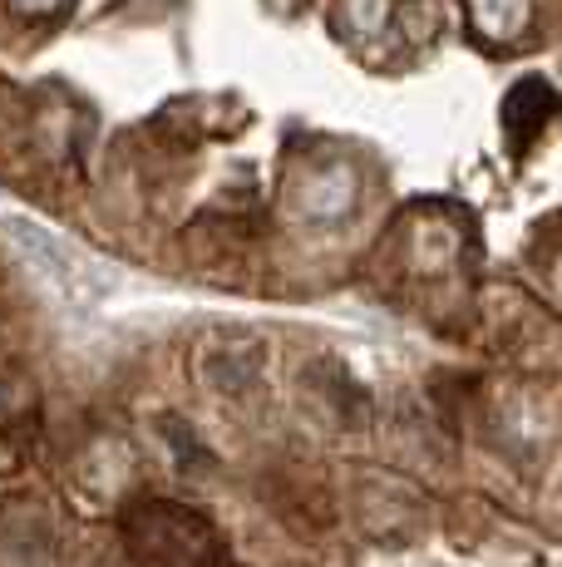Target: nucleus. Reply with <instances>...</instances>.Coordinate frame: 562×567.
Returning a JSON list of instances; mask_svg holds the SVG:
<instances>
[{
  "label": "nucleus",
  "instance_id": "f257e3e1",
  "mask_svg": "<svg viewBox=\"0 0 562 567\" xmlns=\"http://www.w3.org/2000/svg\"><path fill=\"white\" fill-rule=\"evenodd\" d=\"M128 553L144 567H208L218 558V538L198 514L178 504H144L124 523Z\"/></svg>",
  "mask_w": 562,
  "mask_h": 567
},
{
  "label": "nucleus",
  "instance_id": "f03ea898",
  "mask_svg": "<svg viewBox=\"0 0 562 567\" xmlns=\"http://www.w3.org/2000/svg\"><path fill=\"white\" fill-rule=\"evenodd\" d=\"M558 109V94L548 90L543 80H523L513 94L503 100V124H508V134L518 138V144H528V138L543 128V118Z\"/></svg>",
  "mask_w": 562,
  "mask_h": 567
},
{
  "label": "nucleus",
  "instance_id": "7ed1b4c3",
  "mask_svg": "<svg viewBox=\"0 0 562 567\" xmlns=\"http://www.w3.org/2000/svg\"><path fill=\"white\" fill-rule=\"evenodd\" d=\"M533 20V0H469V25L483 40H518Z\"/></svg>",
  "mask_w": 562,
  "mask_h": 567
},
{
  "label": "nucleus",
  "instance_id": "20e7f679",
  "mask_svg": "<svg viewBox=\"0 0 562 567\" xmlns=\"http://www.w3.org/2000/svg\"><path fill=\"white\" fill-rule=\"evenodd\" d=\"M355 198V178L351 168H326L316 173V178L306 183V193H301V207H306L311 217H341L345 207Z\"/></svg>",
  "mask_w": 562,
  "mask_h": 567
},
{
  "label": "nucleus",
  "instance_id": "39448f33",
  "mask_svg": "<svg viewBox=\"0 0 562 567\" xmlns=\"http://www.w3.org/2000/svg\"><path fill=\"white\" fill-rule=\"evenodd\" d=\"M391 0H341L336 6V16H341V30L345 35H355V40H371V35H381L385 25H391Z\"/></svg>",
  "mask_w": 562,
  "mask_h": 567
},
{
  "label": "nucleus",
  "instance_id": "423d86ee",
  "mask_svg": "<svg viewBox=\"0 0 562 567\" xmlns=\"http://www.w3.org/2000/svg\"><path fill=\"white\" fill-rule=\"evenodd\" d=\"M15 16H30V20H40V16H55V10H64V0H6Z\"/></svg>",
  "mask_w": 562,
  "mask_h": 567
}]
</instances>
